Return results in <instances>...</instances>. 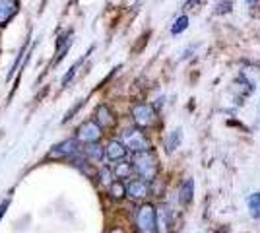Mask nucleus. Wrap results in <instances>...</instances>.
<instances>
[{
  "label": "nucleus",
  "mask_w": 260,
  "mask_h": 233,
  "mask_svg": "<svg viewBox=\"0 0 260 233\" xmlns=\"http://www.w3.org/2000/svg\"><path fill=\"white\" fill-rule=\"evenodd\" d=\"M150 194V181L144 179H132L126 185V196L132 200H144Z\"/></svg>",
  "instance_id": "obj_8"
},
{
  "label": "nucleus",
  "mask_w": 260,
  "mask_h": 233,
  "mask_svg": "<svg viewBox=\"0 0 260 233\" xmlns=\"http://www.w3.org/2000/svg\"><path fill=\"white\" fill-rule=\"evenodd\" d=\"M113 177H115V175H113V171H111L109 167H103V169L99 171V181H101L105 187H109V185L113 183Z\"/></svg>",
  "instance_id": "obj_19"
},
{
  "label": "nucleus",
  "mask_w": 260,
  "mask_h": 233,
  "mask_svg": "<svg viewBox=\"0 0 260 233\" xmlns=\"http://www.w3.org/2000/svg\"><path fill=\"white\" fill-rule=\"evenodd\" d=\"M122 144L126 146L130 152H144L150 150V140L146 138V134L142 132V128H128L122 132Z\"/></svg>",
  "instance_id": "obj_4"
},
{
  "label": "nucleus",
  "mask_w": 260,
  "mask_h": 233,
  "mask_svg": "<svg viewBox=\"0 0 260 233\" xmlns=\"http://www.w3.org/2000/svg\"><path fill=\"white\" fill-rule=\"evenodd\" d=\"M95 122H98L101 128H111V126H115V122H117V117H115V113L109 109V105H98V109H95Z\"/></svg>",
  "instance_id": "obj_10"
},
{
  "label": "nucleus",
  "mask_w": 260,
  "mask_h": 233,
  "mask_svg": "<svg viewBox=\"0 0 260 233\" xmlns=\"http://www.w3.org/2000/svg\"><path fill=\"white\" fill-rule=\"evenodd\" d=\"M82 105H84V101H80V103H76V105H74V107H72L70 111L66 113V117L62 119V122H68V121H70V119H72V115H74L76 111H80V107H82Z\"/></svg>",
  "instance_id": "obj_21"
},
{
  "label": "nucleus",
  "mask_w": 260,
  "mask_h": 233,
  "mask_svg": "<svg viewBox=\"0 0 260 233\" xmlns=\"http://www.w3.org/2000/svg\"><path fill=\"white\" fill-rule=\"evenodd\" d=\"M132 173H134V167H132V163H128V161H122V159H120V163H117V165H115V169H113V175H115L117 179H128Z\"/></svg>",
  "instance_id": "obj_15"
},
{
  "label": "nucleus",
  "mask_w": 260,
  "mask_h": 233,
  "mask_svg": "<svg viewBox=\"0 0 260 233\" xmlns=\"http://www.w3.org/2000/svg\"><path fill=\"white\" fill-rule=\"evenodd\" d=\"M136 229L140 233H155V208L146 202L136 210Z\"/></svg>",
  "instance_id": "obj_2"
},
{
  "label": "nucleus",
  "mask_w": 260,
  "mask_h": 233,
  "mask_svg": "<svg viewBox=\"0 0 260 233\" xmlns=\"http://www.w3.org/2000/svg\"><path fill=\"white\" fill-rule=\"evenodd\" d=\"M109 194H111V198L113 200H122L126 196V185L117 179V181H113L111 185H109Z\"/></svg>",
  "instance_id": "obj_14"
},
{
  "label": "nucleus",
  "mask_w": 260,
  "mask_h": 233,
  "mask_svg": "<svg viewBox=\"0 0 260 233\" xmlns=\"http://www.w3.org/2000/svg\"><path fill=\"white\" fill-rule=\"evenodd\" d=\"M82 152L86 155V159L89 161H101L103 157H105V148H101L98 142H89L82 148Z\"/></svg>",
  "instance_id": "obj_13"
},
{
  "label": "nucleus",
  "mask_w": 260,
  "mask_h": 233,
  "mask_svg": "<svg viewBox=\"0 0 260 233\" xmlns=\"http://www.w3.org/2000/svg\"><path fill=\"white\" fill-rule=\"evenodd\" d=\"M186 27H188V18H186V16H181V18H177V22L173 23V27H171V35L183 34Z\"/></svg>",
  "instance_id": "obj_18"
},
{
  "label": "nucleus",
  "mask_w": 260,
  "mask_h": 233,
  "mask_svg": "<svg viewBox=\"0 0 260 233\" xmlns=\"http://www.w3.org/2000/svg\"><path fill=\"white\" fill-rule=\"evenodd\" d=\"M134 171L140 175L144 181H153L159 173V165H157V157L153 155L152 150H144V152H136L134 161H132Z\"/></svg>",
  "instance_id": "obj_1"
},
{
  "label": "nucleus",
  "mask_w": 260,
  "mask_h": 233,
  "mask_svg": "<svg viewBox=\"0 0 260 233\" xmlns=\"http://www.w3.org/2000/svg\"><path fill=\"white\" fill-rule=\"evenodd\" d=\"M78 152V140L76 138H70L64 140L60 144H56L51 148V152L47 154V159H66V157H72Z\"/></svg>",
  "instance_id": "obj_6"
},
{
  "label": "nucleus",
  "mask_w": 260,
  "mask_h": 233,
  "mask_svg": "<svg viewBox=\"0 0 260 233\" xmlns=\"http://www.w3.org/2000/svg\"><path fill=\"white\" fill-rule=\"evenodd\" d=\"M20 12V0H0V27H4Z\"/></svg>",
  "instance_id": "obj_9"
},
{
  "label": "nucleus",
  "mask_w": 260,
  "mask_h": 233,
  "mask_svg": "<svg viewBox=\"0 0 260 233\" xmlns=\"http://www.w3.org/2000/svg\"><path fill=\"white\" fill-rule=\"evenodd\" d=\"M80 64H82V60H80V62H76L74 66H72L70 70H68V74H66V76L62 78V88H66V86H68V82H70V80L74 78V74L78 72V66H80Z\"/></svg>",
  "instance_id": "obj_20"
},
{
  "label": "nucleus",
  "mask_w": 260,
  "mask_h": 233,
  "mask_svg": "<svg viewBox=\"0 0 260 233\" xmlns=\"http://www.w3.org/2000/svg\"><path fill=\"white\" fill-rule=\"evenodd\" d=\"M247 208L252 218H260V192H254L247 198Z\"/></svg>",
  "instance_id": "obj_16"
},
{
  "label": "nucleus",
  "mask_w": 260,
  "mask_h": 233,
  "mask_svg": "<svg viewBox=\"0 0 260 233\" xmlns=\"http://www.w3.org/2000/svg\"><path fill=\"white\" fill-rule=\"evenodd\" d=\"M132 119H134L138 128H150L157 121V113L148 103H136L132 107Z\"/></svg>",
  "instance_id": "obj_3"
},
{
  "label": "nucleus",
  "mask_w": 260,
  "mask_h": 233,
  "mask_svg": "<svg viewBox=\"0 0 260 233\" xmlns=\"http://www.w3.org/2000/svg\"><path fill=\"white\" fill-rule=\"evenodd\" d=\"M8 204H10V200H4V202H2V206H0V218L4 216V210L8 208Z\"/></svg>",
  "instance_id": "obj_22"
},
{
  "label": "nucleus",
  "mask_w": 260,
  "mask_h": 233,
  "mask_svg": "<svg viewBox=\"0 0 260 233\" xmlns=\"http://www.w3.org/2000/svg\"><path fill=\"white\" fill-rule=\"evenodd\" d=\"M181 142H183V130L181 128H175L173 132L169 134V138H167V150L173 152L177 146H181Z\"/></svg>",
  "instance_id": "obj_17"
},
{
  "label": "nucleus",
  "mask_w": 260,
  "mask_h": 233,
  "mask_svg": "<svg viewBox=\"0 0 260 233\" xmlns=\"http://www.w3.org/2000/svg\"><path fill=\"white\" fill-rule=\"evenodd\" d=\"M216 233H231V229H229V227H225V229H217Z\"/></svg>",
  "instance_id": "obj_24"
},
{
  "label": "nucleus",
  "mask_w": 260,
  "mask_h": 233,
  "mask_svg": "<svg viewBox=\"0 0 260 233\" xmlns=\"http://www.w3.org/2000/svg\"><path fill=\"white\" fill-rule=\"evenodd\" d=\"M194 198V179L186 177L181 183V189H179V202L183 206H188Z\"/></svg>",
  "instance_id": "obj_12"
},
{
  "label": "nucleus",
  "mask_w": 260,
  "mask_h": 233,
  "mask_svg": "<svg viewBox=\"0 0 260 233\" xmlns=\"http://www.w3.org/2000/svg\"><path fill=\"white\" fill-rule=\"evenodd\" d=\"M173 229V212L169 206H159L155 210V233H171Z\"/></svg>",
  "instance_id": "obj_7"
},
{
  "label": "nucleus",
  "mask_w": 260,
  "mask_h": 233,
  "mask_svg": "<svg viewBox=\"0 0 260 233\" xmlns=\"http://www.w3.org/2000/svg\"><path fill=\"white\" fill-rule=\"evenodd\" d=\"M99 138H101V126L95 121H86L78 126L76 130L78 142L89 144V142H98Z\"/></svg>",
  "instance_id": "obj_5"
},
{
  "label": "nucleus",
  "mask_w": 260,
  "mask_h": 233,
  "mask_svg": "<svg viewBox=\"0 0 260 233\" xmlns=\"http://www.w3.org/2000/svg\"><path fill=\"white\" fill-rule=\"evenodd\" d=\"M128 154V150H126V146L122 144L120 140H111L107 146H105V157L111 159V161H120V159H124Z\"/></svg>",
  "instance_id": "obj_11"
},
{
  "label": "nucleus",
  "mask_w": 260,
  "mask_h": 233,
  "mask_svg": "<svg viewBox=\"0 0 260 233\" xmlns=\"http://www.w3.org/2000/svg\"><path fill=\"white\" fill-rule=\"evenodd\" d=\"M249 2H252V0H249ZM254 2H256V0H254Z\"/></svg>",
  "instance_id": "obj_25"
},
{
  "label": "nucleus",
  "mask_w": 260,
  "mask_h": 233,
  "mask_svg": "<svg viewBox=\"0 0 260 233\" xmlns=\"http://www.w3.org/2000/svg\"><path fill=\"white\" fill-rule=\"evenodd\" d=\"M109 233H124V231H122L120 227H115V229H111V231H109Z\"/></svg>",
  "instance_id": "obj_23"
}]
</instances>
